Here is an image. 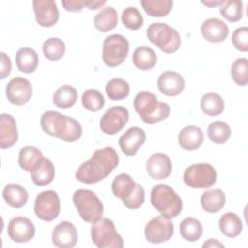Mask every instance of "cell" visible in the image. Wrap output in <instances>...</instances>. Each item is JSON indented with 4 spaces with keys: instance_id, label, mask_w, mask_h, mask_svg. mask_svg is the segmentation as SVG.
<instances>
[{
    "instance_id": "obj_32",
    "label": "cell",
    "mask_w": 248,
    "mask_h": 248,
    "mask_svg": "<svg viewBox=\"0 0 248 248\" xmlns=\"http://www.w3.org/2000/svg\"><path fill=\"white\" fill-rule=\"evenodd\" d=\"M200 105L202 110L209 116H217L221 114L225 108L223 98L215 92L205 93L202 97Z\"/></svg>"
},
{
    "instance_id": "obj_35",
    "label": "cell",
    "mask_w": 248,
    "mask_h": 248,
    "mask_svg": "<svg viewBox=\"0 0 248 248\" xmlns=\"http://www.w3.org/2000/svg\"><path fill=\"white\" fill-rule=\"evenodd\" d=\"M179 232L185 240L195 242L202 235V226L199 220L187 217L180 222Z\"/></svg>"
},
{
    "instance_id": "obj_18",
    "label": "cell",
    "mask_w": 248,
    "mask_h": 248,
    "mask_svg": "<svg viewBox=\"0 0 248 248\" xmlns=\"http://www.w3.org/2000/svg\"><path fill=\"white\" fill-rule=\"evenodd\" d=\"M145 167L148 175L156 180L168 178L172 170V164L169 156L160 152L151 155Z\"/></svg>"
},
{
    "instance_id": "obj_39",
    "label": "cell",
    "mask_w": 248,
    "mask_h": 248,
    "mask_svg": "<svg viewBox=\"0 0 248 248\" xmlns=\"http://www.w3.org/2000/svg\"><path fill=\"white\" fill-rule=\"evenodd\" d=\"M220 14L230 22H236L243 16V3L240 0H225L220 6Z\"/></svg>"
},
{
    "instance_id": "obj_6",
    "label": "cell",
    "mask_w": 248,
    "mask_h": 248,
    "mask_svg": "<svg viewBox=\"0 0 248 248\" xmlns=\"http://www.w3.org/2000/svg\"><path fill=\"white\" fill-rule=\"evenodd\" d=\"M146 35L153 45L166 53L175 52L181 44L179 33L167 23H151L147 28Z\"/></svg>"
},
{
    "instance_id": "obj_46",
    "label": "cell",
    "mask_w": 248,
    "mask_h": 248,
    "mask_svg": "<svg viewBox=\"0 0 248 248\" xmlns=\"http://www.w3.org/2000/svg\"><path fill=\"white\" fill-rule=\"evenodd\" d=\"M86 0H69V1H61L62 6L66 11L78 13L80 12L85 7Z\"/></svg>"
},
{
    "instance_id": "obj_34",
    "label": "cell",
    "mask_w": 248,
    "mask_h": 248,
    "mask_svg": "<svg viewBox=\"0 0 248 248\" xmlns=\"http://www.w3.org/2000/svg\"><path fill=\"white\" fill-rule=\"evenodd\" d=\"M140 4L144 12L153 17H162L171 11L172 0H141Z\"/></svg>"
},
{
    "instance_id": "obj_26",
    "label": "cell",
    "mask_w": 248,
    "mask_h": 248,
    "mask_svg": "<svg viewBox=\"0 0 248 248\" xmlns=\"http://www.w3.org/2000/svg\"><path fill=\"white\" fill-rule=\"evenodd\" d=\"M16 67L20 72L31 74L38 67L39 57L37 52L31 47H20L16 54Z\"/></svg>"
},
{
    "instance_id": "obj_3",
    "label": "cell",
    "mask_w": 248,
    "mask_h": 248,
    "mask_svg": "<svg viewBox=\"0 0 248 248\" xmlns=\"http://www.w3.org/2000/svg\"><path fill=\"white\" fill-rule=\"evenodd\" d=\"M134 108L141 120L154 124L168 118L170 108L167 103L159 102L157 96L150 91H140L134 99Z\"/></svg>"
},
{
    "instance_id": "obj_43",
    "label": "cell",
    "mask_w": 248,
    "mask_h": 248,
    "mask_svg": "<svg viewBox=\"0 0 248 248\" xmlns=\"http://www.w3.org/2000/svg\"><path fill=\"white\" fill-rule=\"evenodd\" d=\"M144 198H145V195H144L143 187L140 184L137 183L136 188L133 191V193L126 200H124L122 202H123V204L127 208H129V209H138L143 204Z\"/></svg>"
},
{
    "instance_id": "obj_17",
    "label": "cell",
    "mask_w": 248,
    "mask_h": 248,
    "mask_svg": "<svg viewBox=\"0 0 248 248\" xmlns=\"http://www.w3.org/2000/svg\"><path fill=\"white\" fill-rule=\"evenodd\" d=\"M145 132L140 127H131L129 128L118 140L119 146L122 152L128 156L133 157L137 154L140 147L145 142Z\"/></svg>"
},
{
    "instance_id": "obj_23",
    "label": "cell",
    "mask_w": 248,
    "mask_h": 248,
    "mask_svg": "<svg viewBox=\"0 0 248 248\" xmlns=\"http://www.w3.org/2000/svg\"><path fill=\"white\" fill-rule=\"evenodd\" d=\"M3 199L6 203L14 208L23 207L28 200L26 189L16 183H9L3 189Z\"/></svg>"
},
{
    "instance_id": "obj_36",
    "label": "cell",
    "mask_w": 248,
    "mask_h": 248,
    "mask_svg": "<svg viewBox=\"0 0 248 248\" xmlns=\"http://www.w3.org/2000/svg\"><path fill=\"white\" fill-rule=\"evenodd\" d=\"M231 134V127L224 121H213L207 127V136L209 140L217 144L227 142Z\"/></svg>"
},
{
    "instance_id": "obj_4",
    "label": "cell",
    "mask_w": 248,
    "mask_h": 248,
    "mask_svg": "<svg viewBox=\"0 0 248 248\" xmlns=\"http://www.w3.org/2000/svg\"><path fill=\"white\" fill-rule=\"evenodd\" d=\"M150 202L152 206L166 218H175L182 210L181 198L167 184L160 183L152 188Z\"/></svg>"
},
{
    "instance_id": "obj_22",
    "label": "cell",
    "mask_w": 248,
    "mask_h": 248,
    "mask_svg": "<svg viewBox=\"0 0 248 248\" xmlns=\"http://www.w3.org/2000/svg\"><path fill=\"white\" fill-rule=\"evenodd\" d=\"M204 136L202 129L198 126L189 125L181 129L178 135V142L180 147L185 150H196L203 142Z\"/></svg>"
},
{
    "instance_id": "obj_31",
    "label": "cell",
    "mask_w": 248,
    "mask_h": 248,
    "mask_svg": "<svg viewBox=\"0 0 248 248\" xmlns=\"http://www.w3.org/2000/svg\"><path fill=\"white\" fill-rule=\"evenodd\" d=\"M136 184L137 183L129 174L120 173L113 179L111 183V190L115 197L124 201L133 193L136 188Z\"/></svg>"
},
{
    "instance_id": "obj_33",
    "label": "cell",
    "mask_w": 248,
    "mask_h": 248,
    "mask_svg": "<svg viewBox=\"0 0 248 248\" xmlns=\"http://www.w3.org/2000/svg\"><path fill=\"white\" fill-rule=\"evenodd\" d=\"M78 100V91L75 87L65 84L60 86L53 94V104L60 108H68L73 107Z\"/></svg>"
},
{
    "instance_id": "obj_28",
    "label": "cell",
    "mask_w": 248,
    "mask_h": 248,
    "mask_svg": "<svg viewBox=\"0 0 248 248\" xmlns=\"http://www.w3.org/2000/svg\"><path fill=\"white\" fill-rule=\"evenodd\" d=\"M118 22L116 10L111 7H104L94 17V25L100 32H108L114 29Z\"/></svg>"
},
{
    "instance_id": "obj_10",
    "label": "cell",
    "mask_w": 248,
    "mask_h": 248,
    "mask_svg": "<svg viewBox=\"0 0 248 248\" xmlns=\"http://www.w3.org/2000/svg\"><path fill=\"white\" fill-rule=\"evenodd\" d=\"M35 214L43 221L50 222L60 213V199L55 191H43L36 197L34 204Z\"/></svg>"
},
{
    "instance_id": "obj_20",
    "label": "cell",
    "mask_w": 248,
    "mask_h": 248,
    "mask_svg": "<svg viewBox=\"0 0 248 248\" xmlns=\"http://www.w3.org/2000/svg\"><path fill=\"white\" fill-rule=\"evenodd\" d=\"M202 37L211 43H220L227 39L229 35L228 25L216 17L207 18L201 26Z\"/></svg>"
},
{
    "instance_id": "obj_27",
    "label": "cell",
    "mask_w": 248,
    "mask_h": 248,
    "mask_svg": "<svg viewBox=\"0 0 248 248\" xmlns=\"http://www.w3.org/2000/svg\"><path fill=\"white\" fill-rule=\"evenodd\" d=\"M30 173L32 181L35 185L45 186L52 182L55 175V170L52 162L44 157L36 169Z\"/></svg>"
},
{
    "instance_id": "obj_1",
    "label": "cell",
    "mask_w": 248,
    "mask_h": 248,
    "mask_svg": "<svg viewBox=\"0 0 248 248\" xmlns=\"http://www.w3.org/2000/svg\"><path fill=\"white\" fill-rule=\"evenodd\" d=\"M119 157L114 148L96 149L91 158L83 162L76 171V178L85 184H94L106 178L118 166Z\"/></svg>"
},
{
    "instance_id": "obj_7",
    "label": "cell",
    "mask_w": 248,
    "mask_h": 248,
    "mask_svg": "<svg viewBox=\"0 0 248 248\" xmlns=\"http://www.w3.org/2000/svg\"><path fill=\"white\" fill-rule=\"evenodd\" d=\"M91 238L99 248H121L123 238L117 232L114 223L108 218H101L92 223Z\"/></svg>"
},
{
    "instance_id": "obj_42",
    "label": "cell",
    "mask_w": 248,
    "mask_h": 248,
    "mask_svg": "<svg viewBox=\"0 0 248 248\" xmlns=\"http://www.w3.org/2000/svg\"><path fill=\"white\" fill-rule=\"evenodd\" d=\"M121 21L128 29L138 30L143 24V17L136 7H127L122 12Z\"/></svg>"
},
{
    "instance_id": "obj_9",
    "label": "cell",
    "mask_w": 248,
    "mask_h": 248,
    "mask_svg": "<svg viewBox=\"0 0 248 248\" xmlns=\"http://www.w3.org/2000/svg\"><path fill=\"white\" fill-rule=\"evenodd\" d=\"M217 172L213 166L207 163H199L189 166L184 173V183L196 189L209 188L216 182Z\"/></svg>"
},
{
    "instance_id": "obj_8",
    "label": "cell",
    "mask_w": 248,
    "mask_h": 248,
    "mask_svg": "<svg viewBox=\"0 0 248 248\" xmlns=\"http://www.w3.org/2000/svg\"><path fill=\"white\" fill-rule=\"evenodd\" d=\"M128 40L119 34L107 37L103 43L102 58L104 63L111 68L121 65L129 52Z\"/></svg>"
},
{
    "instance_id": "obj_14",
    "label": "cell",
    "mask_w": 248,
    "mask_h": 248,
    "mask_svg": "<svg viewBox=\"0 0 248 248\" xmlns=\"http://www.w3.org/2000/svg\"><path fill=\"white\" fill-rule=\"evenodd\" d=\"M7 232L9 237L13 241L25 243L34 237L36 229L30 219L22 216H16L9 222Z\"/></svg>"
},
{
    "instance_id": "obj_24",
    "label": "cell",
    "mask_w": 248,
    "mask_h": 248,
    "mask_svg": "<svg viewBox=\"0 0 248 248\" xmlns=\"http://www.w3.org/2000/svg\"><path fill=\"white\" fill-rule=\"evenodd\" d=\"M43 158L44 156L41 150L35 146L26 145L19 150L18 165L23 170L32 172L43 160Z\"/></svg>"
},
{
    "instance_id": "obj_38",
    "label": "cell",
    "mask_w": 248,
    "mask_h": 248,
    "mask_svg": "<svg viewBox=\"0 0 248 248\" xmlns=\"http://www.w3.org/2000/svg\"><path fill=\"white\" fill-rule=\"evenodd\" d=\"M106 93L110 100H123L130 93L129 83L122 78H112L106 85Z\"/></svg>"
},
{
    "instance_id": "obj_11",
    "label": "cell",
    "mask_w": 248,
    "mask_h": 248,
    "mask_svg": "<svg viewBox=\"0 0 248 248\" xmlns=\"http://www.w3.org/2000/svg\"><path fill=\"white\" fill-rule=\"evenodd\" d=\"M173 223L162 215L152 218L144 228V236L149 243L159 244L168 241L173 235Z\"/></svg>"
},
{
    "instance_id": "obj_12",
    "label": "cell",
    "mask_w": 248,
    "mask_h": 248,
    "mask_svg": "<svg viewBox=\"0 0 248 248\" xmlns=\"http://www.w3.org/2000/svg\"><path fill=\"white\" fill-rule=\"evenodd\" d=\"M129 120V111L125 107H110L100 120V128L106 135H115L120 132Z\"/></svg>"
},
{
    "instance_id": "obj_40",
    "label": "cell",
    "mask_w": 248,
    "mask_h": 248,
    "mask_svg": "<svg viewBox=\"0 0 248 248\" xmlns=\"http://www.w3.org/2000/svg\"><path fill=\"white\" fill-rule=\"evenodd\" d=\"M82 106L89 111H99L105 105L103 94L96 89H87L81 96Z\"/></svg>"
},
{
    "instance_id": "obj_2",
    "label": "cell",
    "mask_w": 248,
    "mask_h": 248,
    "mask_svg": "<svg viewBox=\"0 0 248 248\" xmlns=\"http://www.w3.org/2000/svg\"><path fill=\"white\" fill-rule=\"evenodd\" d=\"M40 124L45 133L59 138L66 142L78 140L82 134V128L78 121L54 110L44 112Z\"/></svg>"
},
{
    "instance_id": "obj_15",
    "label": "cell",
    "mask_w": 248,
    "mask_h": 248,
    "mask_svg": "<svg viewBox=\"0 0 248 248\" xmlns=\"http://www.w3.org/2000/svg\"><path fill=\"white\" fill-rule=\"evenodd\" d=\"M33 10L37 23L43 27H51L59 19V11L55 1L34 0Z\"/></svg>"
},
{
    "instance_id": "obj_44",
    "label": "cell",
    "mask_w": 248,
    "mask_h": 248,
    "mask_svg": "<svg viewBox=\"0 0 248 248\" xmlns=\"http://www.w3.org/2000/svg\"><path fill=\"white\" fill-rule=\"evenodd\" d=\"M232 43L237 50L248 51V27L241 26L236 28L232 35Z\"/></svg>"
},
{
    "instance_id": "obj_29",
    "label": "cell",
    "mask_w": 248,
    "mask_h": 248,
    "mask_svg": "<svg viewBox=\"0 0 248 248\" xmlns=\"http://www.w3.org/2000/svg\"><path fill=\"white\" fill-rule=\"evenodd\" d=\"M133 63L134 65L141 70H151L157 63V54L149 46H141L137 47L133 52Z\"/></svg>"
},
{
    "instance_id": "obj_5",
    "label": "cell",
    "mask_w": 248,
    "mask_h": 248,
    "mask_svg": "<svg viewBox=\"0 0 248 248\" xmlns=\"http://www.w3.org/2000/svg\"><path fill=\"white\" fill-rule=\"evenodd\" d=\"M73 202L83 221L95 223L103 217L104 205L93 191L78 189L73 195Z\"/></svg>"
},
{
    "instance_id": "obj_41",
    "label": "cell",
    "mask_w": 248,
    "mask_h": 248,
    "mask_svg": "<svg viewBox=\"0 0 248 248\" xmlns=\"http://www.w3.org/2000/svg\"><path fill=\"white\" fill-rule=\"evenodd\" d=\"M231 76L233 81L239 86L248 83V59L240 57L234 60L231 67Z\"/></svg>"
},
{
    "instance_id": "obj_37",
    "label": "cell",
    "mask_w": 248,
    "mask_h": 248,
    "mask_svg": "<svg viewBox=\"0 0 248 248\" xmlns=\"http://www.w3.org/2000/svg\"><path fill=\"white\" fill-rule=\"evenodd\" d=\"M66 51L65 43L59 38H49L43 44L44 56L50 61L60 60Z\"/></svg>"
},
{
    "instance_id": "obj_47",
    "label": "cell",
    "mask_w": 248,
    "mask_h": 248,
    "mask_svg": "<svg viewBox=\"0 0 248 248\" xmlns=\"http://www.w3.org/2000/svg\"><path fill=\"white\" fill-rule=\"evenodd\" d=\"M203 247H224V245L217 241L216 239L214 238H210V239H207L203 244H202Z\"/></svg>"
},
{
    "instance_id": "obj_30",
    "label": "cell",
    "mask_w": 248,
    "mask_h": 248,
    "mask_svg": "<svg viewBox=\"0 0 248 248\" xmlns=\"http://www.w3.org/2000/svg\"><path fill=\"white\" fill-rule=\"evenodd\" d=\"M219 228L223 234L233 238L241 233L243 225L237 214L234 212H227L221 216L219 220Z\"/></svg>"
},
{
    "instance_id": "obj_21",
    "label": "cell",
    "mask_w": 248,
    "mask_h": 248,
    "mask_svg": "<svg viewBox=\"0 0 248 248\" xmlns=\"http://www.w3.org/2000/svg\"><path fill=\"white\" fill-rule=\"evenodd\" d=\"M18 139V132L16 119L8 113L0 115V147L7 149L16 144Z\"/></svg>"
},
{
    "instance_id": "obj_45",
    "label": "cell",
    "mask_w": 248,
    "mask_h": 248,
    "mask_svg": "<svg viewBox=\"0 0 248 248\" xmlns=\"http://www.w3.org/2000/svg\"><path fill=\"white\" fill-rule=\"evenodd\" d=\"M0 67H1V78H6L12 70V62L10 57L3 51L0 52Z\"/></svg>"
},
{
    "instance_id": "obj_13",
    "label": "cell",
    "mask_w": 248,
    "mask_h": 248,
    "mask_svg": "<svg viewBox=\"0 0 248 248\" xmlns=\"http://www.w3.org/2000/svg\"><path fill=\"white\" fill-rule=\"evenodd\" d=\"M31 82L22 78L16 77L12 78L6 86V96L8 101L16 106H22L26 104L32 97Z\"/></svg>"
},
{
    "instance_id": "obj_25",
    "label": "cell",
    "mask_w": 248,
    "mask_h": 248,
    "mask_svg": "<svg viewBox=\"0 0 248 248\" xmlns=\"http://www.w3.org/2000/svg\"><path fill=\"white\" fill-rule=\"evenodd\" d=\"M226 203V196L221 189H210L201 197V204L204 211L215 213L220 211Z\"/></svg>"
},
{
    "instance_id": "obj_16",
    "label": "cell",
    "mask_w": 248,
    "mask_h": 248,
    "mask_svg": "<svg viewBox=\"0 0 248 248\" xmlns=\"http://www.w3.org/2000/svg\"><path fill=\"white\" fill-rule=\"evenodd\" d=\"M78 232L73 223L69 221H62L57 224L51 235V240L54 246L58 248H72L77 245Z\"/></svg>"
},
{
    "instance_id": "obj_48",
    "label": "cell",
    "mask_w": 248,
    "mask_h": 248,
    "mask_svg": "<svg viewBox=\"0 0 248 248\" xmlns=\"http://www.w3.org/2000/svg\"><path fill=\"white\" fill-rule=\"evenodd\" d=\"M225 0H210V1H201L202 4L207 6V7H216V6H221L224 3Z\"/></svg>"
},
{
    "instance_id": "obj_19",
    "label": "cell",
    "mask_w": 248,
    "mask_h": 248,
    "mask_svg": "<svg viewBox=\"0 0 248 248\" xmlns=\"http://www.w3.org/2000/svg\"><path fill=\"white\" fill-rule=\"evenodd\" d=\"M159 90L166 96H177L185 87L183 77L174 71H167L161 74L157 80Z\"/></svg>"
}]
</instances>
